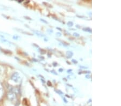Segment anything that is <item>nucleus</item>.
<instances>
[{
  "label": "nucleus",
  "instance_id": "obj_6",
  "mask_svg": "<svg viewBox=\"0 0 121 106\" xmlns=\"http://www.w3.org/2000/svg\"><path fill=\"white\" fill-rule=\"evenodd\" d=\"M74 35L75 36H79V34H77V33H74Z\"/></svg>",
  "mask_w": 121,
  "mask_h": 106
},
{
  "label": "nucleus",
  "instance_id": "obj_1",
  "mask_svg": "<svg viewBox=\"0 0 121 106\" xmlns=\"http://www.w3.org/2000/svg\"><path fill=\"white\" fill-rule=\"evenodd\" d=\"M11 79L15 82H18L21 80V77L18 73H14L11 76Z\"/></svg>",
  "mask_w": 121,
  "mask_h": 106
},
{
  "label": "nucleus",
  "instance_id": "obj_2",
  "mask_svg": "<svg viewBox=\"0 0 121 106\" xmlns=\"http://www.w3.org/2000/svg\"><path fill=\"white\" fill-rule=\"evenodd\" d=\"M7 98L8 99H9L10 100H13L15 99L16 95L14 93H13L12 92H9V93L7 94Z\"/></svg>",
  "mask_w": 121,
  "mask_h": 106
},
{
  "label": "nucleus",
  "instance_id": "obj_4",
  "mask_svg": "<svg viewBox=\"0 0 121 106\" xmlns=\"http://www.w3.org/2000/svg\"><path fill=\"white\" fill-rule=\"evenodd\" d=\"M72 55H73V54H72V53L71 51H68L67 53V55L68 56V57L69 56V57H71Z\"/></svg>",
  "mask_w": 121,
  "mask_h": 106
},
{
  "label": "nucleus",
  "instance_id": "obj_7",
  "mask_svg": "<svg viewBox=\"0 0 121 106\" xmlns=\"http://www.w3.org/2000/svg\"><path fill=\"white\" fill-rule=\"evenodd\" d=\"M72 62H73L74 63H78L77 61H76L75 59H73V60H72Z\"/></svg>",
  "mask_w": 121,
  "mask_h": 106
},
{
  "label": "nucleus",
  "instance_id": "obj_8",
  "mask_svg": "<svg viewBox=\"0 0 121 106\" xmlns=\"http://www.w3.org/2000/svg\"><path fill=\"white\" fill-rule=\"evenodd\" d=\"M48 85H49V86H51V84H50V82H48Z\"/></svg>",
  "mask_w": 121,
  "mask_h": 106
},
{
  "label": "nucleus",
  "instance_id": "obj_5",
  "mask_svg": "<svg viewBox=\"0 0 121 106\" xmlns=\"http://www.w3.org/2000/svg\"><path fill=\"white\" fill-rule=\"evenodd\" d=\"M67 25H68V26H73V23L72 22H68V23H67Z\"/></svg>",
  "mask_w": 121,
  "mask_h": 106
},
{
  "label": "nucleus",
  "instance_id": "obj_9",
  "mask_svg": "<svg viewBox=\"0 0 121 106\" xmlns=\"http://www.w3.org/2000/svg\"><path fill=\"white\" fill-rule=\"evenodd\" d=\"M62 71V69H60V70H59V71Z\"/></svg>",
  "mask_w": 121,
  "mask_h": 106
},
{
  "label": "nucleus",
  "instance_id": "obj_3",
  "mask_svg": "<svg viewBox=\"0 0 121 106\" xmlns=\"http://www.w3.org/2000/svg\"><path fill=\"white\" fill-rule=\"evenodd\" d=\"M83 30L85 31H87V32H91V29L89 28H83Z\"/></svg>",
  "mask_w": 121,
  "mask_h": 106
}]
</instances>
